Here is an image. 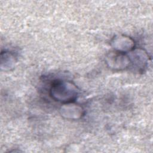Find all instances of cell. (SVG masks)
Returning <instances> with one entry per match:
<instances>
[{"mask_svg": "<svg viewBox=\"0 0 153 153\" xmlns=\"http://www.w3.org/2000/svg\"><path fill=\"white\" fill-rule=\"evenodd\" d=\"M49 94L54 100L66 103L75 102L79 94V89L71 81L57 79L51 84Z\"/></svg>", "mask_w": 153, "mask_h": 153, "instance_id": "obj_1", "label": "cell"}, {"mask_svg": "<svg viewBox=\"0 0 153 153\" xmlns=\"http://www.w3.org/2000/svg\"><path fill=\"white\" fill-rule=\"evenodd\" d=\"M131 65L137 72H143L149 62V55L147 52L140 48H134L127 53Z\"/></svg>", "mask_w": 153, "mask_h": 153, "instance_id": "obj_2", "label": "cell"}, {"mask_svg": "<svg viewBox=\"0 0 153 153\" xmlns=\"http://www.w3.org/2000/svg\"><path fill=\"white\" fill-rule=\"evenodd\" d=\"M105 62L111 69L115 71L123 70L130 66V60L127 53L117 51H111L105 56Z\"/></svg>", "mask_w": 153, "mask_h": 153, "instance_id": "obj_3", "label": "cell"}, {"mask_svg": "<svg viewBox=\"0 0 153 153\" xmlns=\"http://www.w3.org/2000/svg\"><path fill=\"white\" fill-rule=\"evenodd\" d=\"M59 113L65 119L76 120L82 117L85 111L80 105L73 102L63 103L59 108Z\"/></svg>", "mask_w": 153, "mask_h": 153, "instance_id": "obj_4", "label": "cell"}, {"mask_svg": "<svg viewBox=\"0 0 153 153\" xmlns=\"http://www.w3.org/2000/svg\"><path fill=\"white\" fill-rule=\"evenodd\" d=\"M111 45L115 51L127 53L134 48L135 42L127 35H118L111 39Z\"/></svg>", "mask_w": 153, "mask_h": 153, "instance_id": "obj_5", "label": "cell"}, {"mask_svg": "<svg viewBox=\"0 0 153 153\" xmlns=\"http://www.w3.org/2000/svg\"><path fill=\"white\" fill-rule=\"evenodd\" d=\"M0 57V68L1 71H9L14 68L16 59L12 53L8 51H1Z\"/></svg>", "mask_w": 153, "mask_h": 153, "instance_id": "obj_6", "label": "cell"}]
</instances>
